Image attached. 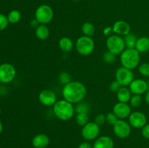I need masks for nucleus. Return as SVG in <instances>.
<instances>
[{"instance_id":"nucleus-1","label":"nucleus","mask_w":149,"mask_h":148,"mask_svg":"<svg viewBox=\"0 0 149 148\" xmlns=\"http://www.w3.org/2000/svg\"><path fill=\"white\" fill-rule=\"evenodd\" d=\"M62 95L64 100L72 104H77L84 100L87 95V88L84 84L78 81H71L63 86Z\"/></svg>"},{"instance_id":"nucleus-2","label":"nucleus","mask_w":149,"mask_h":148,"mask_svg":"<svg viewBox=\"0 0 149 148\" xmlns=\"http://www.w3.org/2000/svg\"><path fill=\"white\" fill-rule=\"evenodd\" d=\"M52 107L54 115L61 120H70L75 113L74 104L64 99L58 100Z\"/></svg>"},{"instance_id":"nucleus-3","label":"nucleus","mask_w":149,"mask_h":148,"mask_svg":"<svg viewBox=\"0 0 149 148\" xmlns=\"http://www.w3.org/2000/svg\"><path fill=\"white\" fill-rule=\"evenodd\" d=\"M141 60L140 53L134 48H126L120 54V62L122 67L133 70L138 67Z\"/></svg>"},{"instance_id":"nucleus-4","label":"nucleus","mask_w":149,"mask_h":148,"mask_svg":"<svg viewBox=\"0 0 149 148\" xmlns=\"http://www.w3.org/2000/svg\"><path fill=\"white\" fill-rule=\"evenodd\" d=\"M75 47L77 52L83 56H87L93 53L95 49V42L90 36H80L77 39Z\"/></svg>"},{"instance_id":"nucleus-5","label":"nucleus","mask_w":149,"mask_h":148,"mask_svg":"<svg viewBox=\"0 0 149 148\" xmlns=\"http://www.w3.org/2000/svg\"><path fill=\"white\" fill-rule=\"evenodd\" d=\"M106 44L108 50L116 55H120L126 49L124 38L119 35L112 34L108 36Z\"/></svg>"},{"instance_id":"nucleus-6","label":"nucleus","mask_w":149,"mask_h":148,"mask_svg":"<svg viewBox=\"0 0 149 148\" xmlns=\"http://www.w3.org/2000/svg\"><path fill=\"white\" fill-rule=\"evenodd\" d=\"M54 12L52 7L47 4H42L36 8L35 11V19L40 24L47 25L53 19Z\"/></svg>"},{"instance_id":"nucleus-7","label":"nucleus","mask_w":149,"mask_h":148,"mask_svg":"<svg viewBox=\"0 0 149 148\" xmlns=\"http://www.w3.org/2000/svg\"><path fill=\"white\" fill-rule=\"evenodd\" d=\"M16 69L12 64L4 62L0 65V82L9 84L15 79Z\"/></svg>"},{"instance_id":"nucleus-8","label":"nucleus","mask_w":149,"mask_h":148,"mask_svg":"<svg viewBox=\"0 0 149 148\" xmlns=\"http://www.w3.org/2000/svg\"><path fill=\"white\" fill-rule=\"evenodd\" d=\"M115 78L122 86H127L134 80V73L132 70L125 67H119L115 72Z\"/></svg>"},{"instance_id":"nucleus-9","label":"nucleus","mask_w":149,"mask_h":148,"mask_svg":"<svg viewBox=\"0 0 149 148\" xmlns=\"http://www.w3.org/2000/svg\"><path fill=\"white\" fill-rule=\"evenodd\" d=\"M100 126L93 122H89L81 129V136L86 141L95 140L100 134Z\"/></svg>"},{"instance_id":"nucleus-10","label":"nucleus","mask_w":149,"mask_h":148,"mask_svg":"<svg viewBox=\"0 0 149 148\" xmlns=\"http://www.w3.org/2000/svg\"><path fill=\"white\" fill-rule=\"evenodd\" d=\"M114 134L120 139L128 137L131 133V126L125 119H119L113 126Z\"/></svg>"},{"instance_id":"nucleus-11","label":"nucleus","mask_w":149,"mask_h":148,"mask_svg":"<svg viewBox=\"0 0 149 148\" xmlns=\"http://www.w3.org/2000/svg\"><path fill=\"white\" fill-rule=\"evenodd\" d=\"M128 122L131 127L135 129H142L147 123L146 115L141 111L132 112L128 117Z\"/></svg>"},{"instance_id":"nucleus-12","label":"nucleus","mask_w":149,"mask_h":148,"mask_svg":"<svg viewBox=\"0 0 149 148\" xmlns=\"http://www.w3.org/2000/svg\"><path fill=\"white\" fill-rule=\"evenodd\" d=\"M38 99L40 103L46 107H51L55 104L57 96L55 93L51 89H44L39 92Z\"/></svg>"},{"instance_id":"nucleus-13","label":"nucleus","mask_w":149,"mask_h":148,"mask_svg":"<svg viewBox=\"0 0 149 148\" xmlns=\"http://www.w3.org/2000/svg\"><path fill=\"white\" fill-rule=\"evenodd\" d=\"M128 86H129L128 88L130 90L132 94L142 95V94L146 93L148 90L147 81L142 79V78L134 79Z\"/></svg>"},{"instance_id":"nucleus-14","label":"nucleus","mask_w":149,"mask_h":148,"mask_svg":"<svg viewBox=\"0 0 149 148\" xmlns=\"http://www.w3.org/2000/svg\"><path fill=\"white\" fill-rule=\"evenodd\" d=\"M113 112L119 119H125L132 113L131 106L128 103L118 102L113 105Z\"/></svg>"},{"instance_id":"nucleus-15","label":"nucleus","mask_w":149,"mask_h":148,"mask_svg":"<svg viewBox=\"0 0 149 148\" xmlns=\"http://www.w3.org/2000/svg\"><path fill=\"white\" fill-rule=\"evenodd\" d=\"M113 31L114 34L121 36H125L130 33V26L127 22L125 20H117L113 23Z\"/></svg>"},{"instance_id":"nucleus-16","label":"nucleus","mask_w":149,"mask_h":148,"mask_svg":"<svg viewBox=\"0 0 149 148\" xmlns=\"http://www.w3.org/2000/svg\"><path fill=\"white\" fill-rule=\"evenodd\" d=\"M93 148H113L114 142L109 136H101L95 139L93 145Z\"/></svg>"},{"instance_id":"nucleus-17","label":"nucleus","mask_w":149,"mask_h":148,"mask_svg":"<svg viewBox=\"0 0 149 148\" xmlns=\"http://www.w3.org/2000/svg\"><path fill=\"white\" fill-rule=\"evenodd\" d=\"M49 138L45 133H38L32 139L31 144L35 148H45L49 145Z\"/></svg>"},{"instance_id":"nucleus-18","label":"nucleus","mask_w":149,"mask_h":148,"mask_svg":"<svg viewBox=\"0 0 149 148\" xmlns=\"http://www.w3.org/2000/svg\"><path fill=\"white\" fill-rule=\"evenodd\" d=\"M135 49L141 53H145L149 51V37L148 36H141L138 38Z\"/></svg>"},{"instance_id":"nucleus-19","label":"nucleus","mask_w":149,"mask_h":148,"mask_svg":"<svg viewBox=\"0 0 149 148\" xmlns=\"http://www.w3.org/2000/svg\"><path fill=\"white\" fill-rule=\"evenodd\" d=\"M58 45H59L60 49L65 52H71L74 46L72 39L68 36H63L61 38L58 42Z\"/></svg>"},{"instance_id":"nucleus-20","label":"nucleus","mask_w":149,"mask_h":148,"mask_svg":"<svg viewBox=\"0 0 149 148\" xmlns=\"http://www.w3.org/2000/svg\"><path fill=\"white\" fill-rule=\"evenodd\" d=\"M132 94L131 93L130 90L127 86H122V88L119 90L116 93V97L119 102H121L127 103L130 100Z\"/></svg>"},{"instance_id":"nucleus-21","label":"nucleus","mask_w":149,"mask_h":148,"mask_svg":"<svg viewBox=\"0 0 149 148\" xmlns=\"http://www.w3.org/2000/svg\"><path fill=\"white\" fill-rule=\"evenodd\" d=\"M35 35L38 39L44 41L48 38L49 35V29L47 25L40 24L35 29Z\"/></svg>"},{"instance_id":"nucleus-22","label":"nucleus","mask_w":149,"mask_h":148,"mask_svg":"<svg viewBox=\"0 0 149 148\" xmlns=\"http://www.w3.org/2000/svg\"><path fill=\"white\" fill-rule=\"evenodd\" d=\"M124 40H125V46L126 48H130V49H134L135 47L138 38L134 33H130L127 35L124 36Z\"/></svg>"},{"instance_id":"nucleus-23","label":"nucleus","mask_w":149,"mask_h":148,"mask_svg":"<svg viewBox=\"0 0 149 148\" xmlns=\"http://www.w3.org/2000/svg\"><path fill=\"white\" fill-rule=\"evenodd\" d=\"M95 30V26L90 22H85L81 26V31L84 36L91 37L94 35Z\"/></svg>"},{"instance_id":"nucleus-24","label":"nucleus","mask_w":149,"mask_h":148,"mask_svg":"<svg viewBox=\"0 0 149 148\" xmlns=\"http://www.w3.org/2000/svg\"><path fill=\"white\" fill-rule=\"evenodd\" d=\"M74 108H75V112L77 113H77H87V114H88L90 110V105L87 102L82 100V101L77 103Z\"/></svg>"},{"instance_id":"nucleus-25","label":"nucleus","mask_w":149,"mask_h":148,"mask_svg":"<svg viewBox=\"0 0 149 148\" xmlns=\"http://www.w3.org/2000/svg\"><path fill=\"white\" fill-rule=\"evenodd\" d=\"M7 19H8V21L10 23L15 24V23H18L21 19V13L17 10H11L7 15Z\"/></svg>"},{"instance_id":"nucleus-26","label":"nucleus","mask_w":149,"mask_h":148,"mask_svg":"<svg viewBox=\"0 0 149 148\" xmlns=\"http://www.w3.org/2000/svg\"><path fill=\"white\" fill-rule=\"evenodd\" d=\"M76 122L79 126L83 127L89 122V117L87 113H77L76 115Z\"/></svg>"},{"instance_id":"nucleus-27","label":"nucleus","mask_w":149,"mask_h":148,"mask_svg":"<svg viewBox=\"0 0 149 148\" xmlns=\"http://www.w3.org/2000/svg\"><path fill=\"white\" fill-rule=\"evenodd\" d=\"M130 105L132 107H138L141 106L143 103V98L141 95L132 94L130 100Z\"/></svg>"},{"instance_id":"nucleus-28","label":"nucleus","mask_w":149,"mask_h":148,"mask_svg":"<svg viewBox=\"0 0 149 148\" xmlns=\"http://www.w3.org/2000/svg\"><path fill=\"white\" fill-rule=\"evenodd\" d=\"M58 81L63 86L66 85L67 84L71 81V75L69 74V73L66 72V71H63V72L60 73L59 75H58Z\"/></svg>"},{"instance_id":"nucleus-29","label":"nucleus","mask_w":149,"mask_h":148,"mask_svg":"<svg viewBox=\"0 0 149 148\" xmlns=\"http://www.w3.org/2000/svg\"><path fill=\"white\" fill-rule=\"evenodd\" d=\"M138 72L145 77H149V63L143 62L138 65Z\"/></svg>"},{"instance_id":"nucleus-30","label":"nucleus","mask_w":149,"mask_h":148,"mask_svg":"<svg viewBox=\"0 0 149 148\" xmlns=\"http://www.w3.org/2000/svg\"><path fill=\"white\" fill-rule=\"evenodd\" d=\"M116 55L112 53L110 51H106L104 54H103V60L106 62V63H113L115 60H116Z\"/></svg>"},{"instance_id":"nucleus-31","label":"nucleus","mask_w":149,"mask_h":148,"mask_svg":"<svg viewBox=\"0 0 149 148\" xmlns=\"http://www.w3.org/2000/svg\"><path fill=\"white\" fill-rule=\"evenodd\" d=\"M118 120H119V118L116 117V115L113 113V112L108 113L106 115V123H107L108 124L113 126V124H114Z\"/></svg>"},{"instance_id":"nucleus-32","label":"nucleus","mask_w":149,"mask_h":148,"mask_svg":"<svg viewBox=\"0 0 149 148\" xmlns=\"http://www.w3.org/2000/svg\"><path fill=\"white\" fill-rule=\"evenodd\" d=\"M9 23H10L7 19V16L0 13V31L4 30L7 27Z\"/></svg>"},{"instance_id":"nucleus-33","label":"nucleus","mask_w":149,"mask_h":148,"mask_svg":"<svg viewBox=\"0 0 149 148\" xmlns=\"http://www.w3.org/2000/svg\"><path fill=\"white\" fill-rule=\"evenodd\" d=\"M122 86L121 85V84L119 81H116V80H114V81L111 83L110 86H109V89H110V90L112 92L116 93V94L119 91V90L122 88Z\"/></svg>"},{"instance_id":"nucleus-34","label":"nucleus","mask_w":149,"mask_h":148,"mask_svg":"<svg viewBox=\"0 0 149 148\" xmlns=\"http://www.w3.org/2000/svg\"><path fill=\"white\" fill-rule=\"evenodd\" d=\"M94 122L97 123L98 126H101V125L104 124L106 123V115L103 114V113H98L95 117Z\"/></svg>"},{"instance_id":"nucleus-35","label":"nucleus","mask_w":149,"mask_h":148,"mask_svg":"<svg viewBox=\"0 0 149 148\" xmlns=\"http://www.w3.org/2000/svg\"><path fill=\"white\" fill-rule=\"evenodd\" d=\"M141 134L145 139H149V123H146L141 129Z\"/></svg>"},{"instance_id":"nucleus-36","label":"nucleus","mask_w":149,"mask_h":148,"mask_svg":"<svg viewBox=\"0 0 149 148\" xmlns=\"http://www.w3.org/2000/svg\"><path fill=\"white\" fill-rule=\"evenodd\" d=\"M78 148H93V147L90 142H88L87 141H85V142H83L81 143H80Z\"/></svg>"},{"instance_id":"nucleus-37","label":"nucleus","mask_w":149,"mask_h":148,"mask_svg":"<svg viewBox=\"0 0 149 148\" xmlns=\"http://www.w3.org/2000/svg\"><path fill=\"white\" fill-rule=\"evenodd\" d=\"M103 33L108 36L112 35V33H113V28H112V27H109V26H108V27L105 28L103 29Z\"/></svg>"},{"instance_id":"nucleus-38","label":"nucleus","mask_w":149,"mask_h":148,"mask_svg":"<svg viewBox=\"0 0 149 148\" xmlns=\"http://www.w3.org/2000/svg\"><path fill=\"white\" fill-rule=\"evenodd\" d=\"M30 25H31V26L32 28H33L36 29V28H37L38 26L40 25V23H39V22L37 21V20H36V19L34 18V19H33V20H31Z\"/></svg>"},{"instance_id":"nucleus-39","label":"nucleus","mask_w":149,"mask_h":148,"mask_svg":"<svg viewBox=\"0 0 149 148\" xmlns=\"http://www.w3.org/2000/svg\"><path fill=\"white\" fill-rule=\"evenodd\" d=\"M145 101H146V104L149 105V90H148V91H147V92L146 93Z\"/></svg>"},{"instance_id":"nucleus-40","label":"nucleus","mask_w":149,"mask_h":148,"mask_svg":"<svg viewBox=\"0 0 149 148\" xmlns=\"http://www.w3.org/2000/svg\"><path fill=\"white\" fill-rule=\"evenodd\" d=\"M2 130H3V125H2V123L1 122V120H0V133L2 132Z\"/></svg>"},{"instance_id":"nucleus-41","label":"nucleus","mask_w":149,"mask_h":148,"mask_svg":"<svg viewBox=\"0 0 149 148\" xmlns=\"http://www.w3.org/2000/svg\"><path fill=\"white\" fill-rule=\"evenodd\" d=\"M1 107H0V115H1Z\"/></svg>"},{"instance_id":"nucleus-42","label":"nucleus","mask_w":149,"mask_h":148,"mask_svg":"<svg viewBox=\"0 0 149 148\" xmlns=\"http://www.w3.org/2000/svg\"><path fill=\"white\" fill-rule=\"evenodd\" d=\"M74 1H80V0H74Z\"/></svg>"},{"instance_id":"nucleus-43","label":"nucleus","mask_w":149,"mask_h":148,"mask_svg":"<svg viewBox=\"0 0 149 148\" xmlns=\"http://www.w3.org/2000/svg\"><path fill=\"white\" fill-rule=\"evenodd\" d=\"M148 37H149V36H148Z\"/></svg>"}]
</instances>
